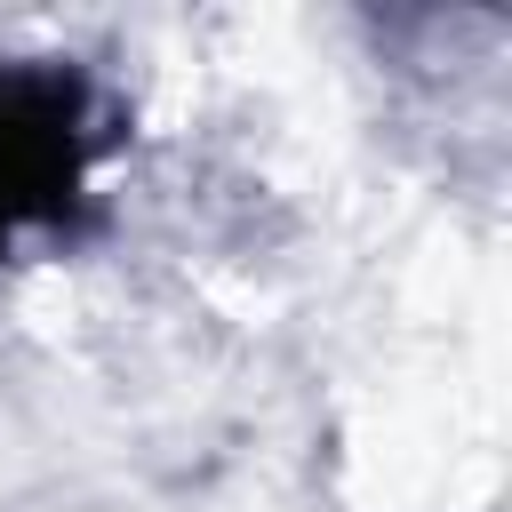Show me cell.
Wrapping results in <instances>:
<instances>
[{
	"label": "cell",
	"mask_w": 512,
	"mask_h": 512,
	"mask_svg": "<svg viewBox=\"0 0 512 512\" xmlns=\"http://www.w3.org/2000/svg\"><path fill=\"white\" fill-rule=\"evenodd\" d=\"M104 152L96 88L72 64H0V256L24 232H64Z\"/></svg>",
	"instance_id": "1"
}]
</instances>
